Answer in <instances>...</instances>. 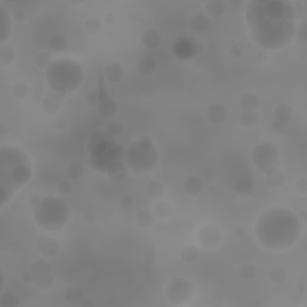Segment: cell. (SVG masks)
Wrapping results in <instances>:
<instances>
[{"label":"cell","mask_w":307,"mask_h":307,"mask_svg":"<svg viewBox=\"0 0 307 307\" xmlns=\"http://www.w3.org/2000/svg\"><path fill=\"white\" fill-rule=\"evenodd\" d=\"M84 298H86L84 290L82 289V288L76 287V285L67 288L66 292L64 293V300L71 306H79Z\"/></svg>","instance_id":"4316f807"},{"label":"cell","mask_w":307,"mask_h":307,"mask_svg":"<svg viewBox=\"0 0 307 307\" xmlns=\"http://www.w3.org/2000/svg\"><path fill=\"white\" fill-rule=\"evenodd\" d=\"M83 219H84V223L94 224L95 222H96V215H95V214L92 213V211H88V213H87L86 215H84Z\"/></svg>","instance_id":"680465c9"},{"label":"cell","mask_w":307,"mask_h":307,"mask_svg":"<svg viewBox=\"0 0 307 307\" xmlns=\"http://www.w3.org/2000/svg\"><path fill=\"white\" fill-rule=\"evenodd\" d=\"M261 106V100L256 92H243L239 99V108L241 110H257Z\"/></svg>","instance_id":"7402d4cb"},{"label":"cell","mask_w":307,"mask_h":307,"mask_svg":"<svg viewBox=\"0 0 307 307\" xmlns=\"http://www.w3.org/2000/svg\"><path fill=\"white\" fill-rule=\"evenodd\" d=\"M303 234V222L294 210L270 206L261 213L255 224L256 239L265 250L281 252L294 247Z\"/></svg>","instance_id":"7a4b0ae2"},{"label":"cell","mask_w":307,"mask_h":307,"mask_svg":"<svg viewBox=\"0 0 307 307\" xmlns=\"http://www.w3.org/2000/svg\"><path fill=\"white\" fill-rule=\"evenodd\" d=\"M84 78L83 66L72 58H58L46 70V81L51 89L66 96L81 88Z\"/></svg>","instance_id":"277c9868"},{"label":"cell","mask_w":307,"mask_h":307,"mask_svg":"<svg viewBox=\"0 0 307 307\" xmlns=\"http://www.w3.org/2000/svg\"><path fill=\"white\" fill-rule=\"evenodd\" d=\"M228 118V110L222 103H213L206 108V119L213 125H221Z\"/></svg>","instance_id":"5bb4252c"},{"label":"cell","mask_w":307,"mask_h":307,"mask_svg":"<svg viewBox=\"0 0 307 307\" xmlns=\"http://www.w3.org/2000/svg\"><path fill=\"white\" fill-rule=\"evenodd\" d=\"M16 59V51L10 44H0V65L9 66Z\"/></svg>","instance_id":"4dcf8cb0"},{"label":"cell","mask_w":307,"mask_h":307,"mask_svg":"<svg viewBox=\"0 0 307 307\" xmlns=\"http://www.w3.org/2000/svg\"><path fill=\"white\" fill-rule=\"evenodd\" d=\"M84 30L89 35H97L102 30V22L97 17H89L84 22Z\"/></svg>","instance_id":"60d3db41"},{"label":"cell","mask_w":307,"mask_h":307,"mask_svg":"<svg viewBox=\"0 0 307 307\" xmlns=\"http://www.w3.org/2000/svg\"><path fill=\"white\" fill-rule=\"evenodd\" d=\"M240 125L246 129L255 128L259 123V115L257 110H241L239 115Z\"/></svg>","instance_id":"83f0119b"},{"label":"cell","mask_w":307,"mask_h":307,"mask_svg":"<svg viewBox=\"0 0 307 307\" xmlns=\"http://www.w3.org/2000/svg\"><path fill=\"white\" fill-rule=\"evenodd\" d=\"M238 275L243 281H251L257 276V268L253 263H242L238 269Z\"/></svg>","instance_id":"d590c367"},{"label":"cell","mask_w":307,"mask_h":307,"mask_svg":"<svg viewBox=\"0 0 307 307\" xmlns=\"http://www.w3.org/2000/svg\"><path fill=\"white\" fill-rule=\"evenodd\" d=\"M125 67L119 62H110L103 68V77L110 83H119L125 78Z\"/></svg>","instance_id":"9a60e30c"},{"label":"cell","mask_w":307,"mask_h":307,"mask_svg":"<svg viewBox=\"0 0 307 307\" xmlns=\"http://www.w3.org/2000/svg\"><path fill=\"white\" fill-rule=\"evenodd\" d=\"M20 305V296L15 292L7 290L0 294V306L1 307H17Z\"/></svg>","instance_id":"74e56055"},{"label":"cell","mask_w":307,"mask_h":307,"mask_svg":"<svg viewBox=\"0 0 307 307\" xmlns=\"http://www.w3.org/2000/svg\"><path fill=\"white\" fill-rule=\"evenodd\" d=\"M145 193L153 199H157V198L162 197L163 193H165V186H163L162 182L153 180V181L148 182L147 186H145Z\"/></svg>","instance_id":"e575fe53"},{"label":"cell","mask_w":307,"mask_h":307,"mask_svg":"<svg viewBox=\"0 0 307 307\" xmlns=\"http://www.w3.org/2000/svg\"><path fill=\"white\" fill-rule=\"evenodd\" d=\"M106 97H107V92H105V90L102 88H95L90 90L88 92V95H87V101H88L89 105L97 107L99 103L101 102L103 99H106Z\"/></svg>","instance_id":"b9f144b4"},{"label":"cell","mask_w":307,"mask_h":307,"mask_svg":"<svg viewBox=\"0 0 307 307\" xmlns=\"http://www.w3.org/2000/svg\"><path fill=\"white\" fill-rule=\"evenodd\" d=\"M106 132H107L108 137L112 139H119L123 137L125 129H124L123 124L119 123V121H112V123L108 124L106 126Z\"/></svg>","instance_id":"ab89813d"},{"label":"cell","mask_w":307,"mask_h":307,"mask_svg":"<svg viewBox=\"0 0 307 307\" xmlns=\"http://www.w3.org/2000/svg\"><path fill=\"white\" fill-rule=\"evenodd\" d=\"M157 60L150 54H144L138 58L136 63V68L142 76L149 77L157 71Z\"/></svg>","instance_id":"e0dca14e"},{"label":"cell","mask_w":307,"mask_h":307,"mask_svg":"<svg viewBox=\"0 0 307 307\" xmlns=\"http://www.w3.org/2000/svg\"><path fill=\"white\" fill-rule=\"evenodd\" d=\"M13 18L12 15L2 5H0V44H5L12 34Z\"/></svg>","instance_id":"4fadbf2b"},{"label":"cell","mask_w":307,"mask_h":307,"mask_svg":"<svg viewBox=\"0 0 307 307\" xmlns=\"http://www.w3.org/2000/svg\"><path fill=\"white\" fill-rule=\"evenodd\" d=\"M29 270L33 271L34 274L38 276V275L46 274V272H52V264L49 262L48 258H44V257H40V258L35 259L33 263L29 266Z\"/></svg>","instance_id":"f1b7e54d"},{"label":"cell","mask_w":307,"mask_h":307,"mask_svg":"<svg viewBox=\"0 0 307 307\" xmlns=\"http://www.w3.org/2000/svg\"><path fill=\"white\" fill-rule=\"evenodd\" d=\"M200 252L196 246L193 245H186L181 248L180 251V258L185 263H196L199 259Z\"/></svg>","instance_id":"1f68e13d"},{"label":"cell","mask_w":307,"mask_h":307,"mask_svg":"<svg viewBox=\"0 0 307 307\" xmlns=\"http://www.w3.org/2000/svg\"><path fill=\"white\" fill-rule=\"evenodd\" d=\"M65 99H66V95L60 94V92L55 91V90L49 88L48 91H47L46 96L44 97V100H42V102H41L42 110H44L46 114H49V115L57 114V113L60 110V108H62Z\"/></svg>","instance_id":"7c38bea8"},{"label":"cell","mask_w":307,"mask_h":307,"mask_svg":"<svg viewBox=\"0 0 307 307\" xmlns=\"http://www.w3.org/2000/svg\"><path fill=\"white\" fill-rule=\"evenodd\" d=\"M31 176L33 163L28 153L15 144L0 145V208L9 204Z\"/></svg>","instance_id":"3957f363"},{"label":"cell","mask_w":307,"mask_h":307,"mask_svg":"<svg viewBox=\"0 0 307 307\" xmlns=\"http://www.w3.org/2000/svg\"><path fill=\"white\" fill-rule=\"evenodd\" d=\"M116 22V16L113 12H107L103 16V23L107 25H114Z\"/></svg>","instance_id":"9f6ffc18"},{"label":"cell","mask_w":307,"mask_h":307,"mask_svg":"<svg viewBox=\"0 0 307 307\" xmlns=\"http://www.w3.org/2000/svg\"><path fill=\"white\" fill-rule=\"evenodd\" d=\"M142 44L148 51H156L160 48L163 44V36L156 29H148L142 34L141 38Z\"/></svg>","instance_id":"2e32d148"},{"label":"cell","mask_w":307,"mask_h":307,"mask_svg":"<svg viewBox=\"0 0 307 307\" xmlns=\"http://www.w3.org/2000/svg\"><path fill=\"white\" fill-rule=\"evenodd\" d=\"M270 129H271V131L274 132V133L282 134V133H285V130H287V124L281 123V121L274 120L271 123V125H270Z\"/></svg>","instance_id":"f907efd6"},{"label":"cell","mask_w":307,"mask_h":307,"mask_svg":"<svg viewBox=\"0 0 307 307\" xmlns=\"http://www.w3.org/2000/svg\"><path fill=\"white\" fill-rule=\"evenodd\" d=\"M265 182L272 189H280L285 182V174L282 169L275 168L265 173Z\"/></svg>","instance_id":"d4e9b609"},{"label":"cell","mask_w":307,"mask_h":307,"mask_svg":"<svg viewBox=\"0 0 307 307\" xmlns=\"http://www.w3.org/2000/svg\"><path fill=\"white\" fill-rule=\"evenodd\" d=\"M165 295L172 305H186L193 300L195 283L186 277H176L167 285Z\"/></svg>","instance_id":"9c48e42d"},{"label":"cell","mask_w":307,"mask_h":307,"mask_svg":"<svg viewBox=\"0 0 307 307\" xmlns=\"http://www.w3.org/2000/svg\"><path fill=\"white\" fill-rule=\"evenodd\" d=\"M205 15L210 18H221L227 11V4L223 0H209L205 2Z\"/></svg>","instance_id":"603a6c76"},{"label":"cell","mask_w":307,"mask_h":307,"mask_svg":"<svg viewBox=\"0 0 307 307\" xmlns=\"http://www.w3.org/2000/svg\"><path fill=\"white\" fill-rule=\"evenodd\" d=\"M134 223L142 229H148L155 223V214L150 209H139L134 214Z\"/></svg>","instance_id":"ffe728a7"},{"label":"cell","mask_w":307,"mask_h":307,"mask_svg":"<svg viewBox=\"0 0 307 307\" xmlns=\"http://www.w3.org/2000/svg\"><path fill=\"white\" fill-rule=\"evenodd\" d=\"M95 306H96V303H95L91 298H87V296L83 299L81 305H79V307H95Z\"/></svg>","instance_id":"91938a15"},{"label":"cell","mask_w":307,"mask_h":307,"mask_svg":"<svg viewBox=\"0 0 307 307\" xmlns=\"http://www.w3.org/2000/svg\"><path fill=\"white\" fill-rule=\"evenodd\" d=\"M89 165L94 171L112 178L126 171L125 147L116 139L106 138L89 150Z\"/></svg>","instance_id":"5b68a950"},{"label":"cell","mask_w":307,"mask_h":307,"mask_svg":"<svg viewBox=\"0 0 307 307\" xmlns=\"http://www.w3.org/2000/svg\"><path fill=\"white\" fill-rule=\"evenodd\" d=\"M222 237H223L222 230L215 224H205L197 233L198 241L205 250L209 251L219 247V245L222 241Z\"/></svg>","instance_id":"30bf717a"},{"label":"cell","mask_w":307,"mask_h":307,"mask_svg":"<svg viewBox=\"0 0 307 307\" xmlns=\"http://www.w3.org/2000/svg\"><path fill=\"white\" fill-rule=\"evenodd\" d=\"M246 25L256 46L280 51L295 38L296 21L289 0H252L246 5Z\"/></svg>","instance_id":"6da1fadb"},{"label":"cell","mask_w":307,"mask_h":307,"mask_svg":"<svg viewBox=\"0 0 307 307\" xmlns=\"http://www.w3.org/2000/svg\"><path fill=\"white\" fill-rule=\"evenodd\" d=\"M190 26L196 34H205L211 28V20L208 15L198 12L193 15L190 20Z\"/></svg>","instance_id":"ac0fdd59"},{"label":"cell","mask_w":307,"mask_h":307,"mask_svg":"<svg viewBox=\"0 0 307 307\" xmlns=\"http://www.w3.org/2000/svg\"><path fill=\"white\" fill-rule=\"evenodd\" d=\"M182 189L186 195L191 196V197H196V196L200 195L203 191V181L199 176H189L182 184Z\"/></svg>","instance_id":"cb8c5ba5"},{"label":"cell","mask_w":307,"mask_h":307,"mask_svg":"<svg viewBox=\"0 0 307 307\" xmlns=\"http://www.w3.org/2000/svg\"><path fill=\"white\" fill-rule=\"evenodd\" d=\"M295 191L300 195H306L307 193V179L305 176H301V178L296 179L295 185H294Z\"/></svg>","instance_id":"681fc988"},{"label":"cell","mask_w":307,"mask_h":307,"mask_svg":"<svg viewBox=\"0 0 307 307\" xmlns=\"http://www.w3.org/2000/svg\"><path fill=\"white\" fill-rule=\"evenodd\" d=\"M160 161V154L154 143L148 138L131 142L125 148V163L134 174H149Z\"/></svg>","instance_id":"52a82bcc"},{"label":"cell","mask_w":307,"mask_h":307,"mask_svg":"<svg viewBox=\"0 0 307 307\" xmlns=\"http://www.w3.org/2000/svg\"><path fill=\"white\" fill-rule=\"evenodd\" d=\"M47 44H48V49L53 53H62L67 48V39L62 33L52 34Z\"/></svg>","instance_id":"484cf974"},{"label":"cell","mask_w":307,"mask_h":307,"mask_svg":"<svg viewBox=\"0 0 307 307\" xmlns=\"http://www.w3.org/2000/svg\"><path fill=\"white\" fill-rule=\"evenodd\" d=\"M42 198H40L38 195H34V196H31L30 197V199H29V205H30V208L31 209H34L35 208L36 205L39 204L40 203V200H41Z\"/></svg>","instance_id":"94428289"},{"label":"cell","mask_w":307,"mask_h":307,"mask_svg":"<svg viewBox=\"0 0 307 307\" xmlns=\"http://www.w3.org/2000/svg\"><path fill=\"white\" fill-rule=\"evenodd\" d=\"M34 63H35V66L39 68V70H44L49 67V65L52 64V54L48 51H41L39 52L38 54L34 58Z\"/></svg>","instance_id":"8d00e7d4"},{"label":"cell","mask_w":307,"mask_h":307,"mask_svg":"<svg viewBox=\"0 0 307 307\" xmlns=\"http://www.w3.org/2000/svg\"><path fill=\"white\" fill-rule=\"evenodd\" d=\"M71 5H82L84 1H68Z\"/></svg>","instance_id":"6125c7cd"},{"label":"cell","mask_w":307,"mask_h":307,"mask_svg":"<svg viewBox=\"0 0 307 307\" xmlns=\"http://www.w3.org/2000/svg\"><path fill=\"white\" fill-rule=\"evenodd\" d=\"M35 245L41 257H44V258H54L60 252V243L58 242V240H55L54 238L46 234V233L40 234L36 238Z\"/></svg>","instance_id":"8fae6325"},{"label":"cell","mask_w":307,"mask_h":307,"mask_svg":"<svg viewBox=\"0 0 307 307\" xmlns=\"http://www.w3.org/2000/svg\"><path fill=\"white\" fill-rule=\"evenodd\" d=\"M268 277L270 282L280 285V283H283L287 280V271L282 266H274V268L269 270Z\"/></svg>","instance_id":"f35d334b"},{"label":"cell","mask_w":307,"mask_h":307,"mask_svg":"<svg viewBox=\"0 0 307 307\" xmlns=\"http://www.w3.org/2000/svg\"><path fill=\"white\" fill-rule=\"evenodd\" d=\"M29 92H30V88L24 82H18L15 86L12 87L11 94L15 99L17 100H24L29 96Z\"/></svg>","instance_id":"7bdbcfd3"},{"label":"cell","mask_w":307,"mask_h":307,"mask_svg":"<svg viewBox=\"0 0 307 307\" xmlns=\"http://www.w3.org/2000/svg\"><path fill=\"white\" fill-rule=\"evenodd\" d=\"M153 211L154 214H155V216L165 219H168L169 216L172 215V213H173V206H172L171 203L166 202V200H158V202H156L155 204H154Z\"/></svg>","instance_id":"836d02e7"},{"label":"cell","mask_w":307,"mask_h":307,"mask_svg":"<svg viewBox=\"0 0 307 307\" xmlns=\"http://www.w3.org/2000/svg\"><path fill=\"white\" fill-rule=\"evenodd\" d=\"M253 189H255L253 182L250 179L246 178L237 180V182L234 185V191L240 197H248V196H251L253 192Z\"/></svg>","instance_id":"f546056e"},{"label":"cell","mask_w":307,"mask_h":307,"mask_svg":"<svg viewBox=\"0 0 307 307\" xmlns=\"http://www.w3.org/2000/svg\"><path fill=\"white\" fill-rule=\"evenodd\" d=\"M97 113L103 119H112L118 114L119 112V105L112 97L107 96L106 99H103L101 102L99 103V106L96 107Z\"/></svg>","instance_id":"d6986e66"},{"label":"cell","mask_w":307,"mask_h":307,"mask_svg":"<svg viewBox=\"0 0 307 307\" xmlns=\"http://www.w3.org/2000/svg\"><path fill=\"white\" fill-rule=\"evenodd\" d=\"M57 190L58 192L60 193V195L63 196H67V195H71L73 191V185L71 184L68 180H60L59 182H58V186H57Z\"/></svg>","instance_id":"c3c4849f"},{"label":"cell","mask_w":307,"mask_h":307,"mask_svg":"<svg viewBox=\"0 0 307 307\" xmlns=\"http://www.w3.org/2000/svg\"><path fill=\"white\" fill-rule=\"evenodd\" d=\"M106 138H110V137H108V134H107V132H106V130H97V131H95L94 133H92L91 138L89 139L87 150L89 152V150L91 149L94 145H96L97 143L103 141V139H106Z\"/></svg>","instance_id":"bcb514c9"},{"label":"cell","mask_w":307,"mask_h":307,"mask_svg":"<svg viewBox=\"0 0 307 307\" xmlns=\"http://www.w3.org/2000/svg\"><path fill=\"white\" fill-rule=\"evenodd\" d=\"M35 279H36V275L34 274L33 271L28 270V271L23 272L22 275V282L24 283L26 285H31L35 283Z\"/></svg>","instance_id":"f5cc1de1"},{"label":"cell","mask_w":307,"mask_h":307,"mask_svg":"<svg viewBox=\"0 0 307 307\" xmlns=\"http://www.w3.org/2000/svg\"><path fill=\"white\" fill-rule=\"evenodd\" d=\"M66 173L73 180L82 178L84 174V166L79 162H71L66 168Z\"/></svg>","instance_id":"ee69618b"},{"label":"cell","mask_w":307,"mask_h":307,"mask_svg":"<svg viewBox=\"0 0 307 307\" xmlns=\"http://www.w3.org/2000/svg\"><path fill=\"white\" fill-rule=\"evenodd\" d=\"M120 204L125 209L132 208L134 204V198L131 195H129V193H125V195H123L120 197Z\"/></svg>","instance_id":"816d5d0a"},{"label":"cell","mask_w":307,"mask_h":307,"mask_svg":"<svg viewBox=\"0 0 307 307\" xmlns=\"http://www.w3.org/2000/svg\"><path fill=\"white\" fill-rule=\"evenodd\" d=\"M67 128H68V121L66 118L60 116V118H58L57 120H55V129H57L58 131L65 132L66 130H67Z\"/></svg>","instance_id":"11a10c76"},{"label":"cell","mask_w":307,"mask_h":307,"mask_svg":"<svg viewBox=\"0 0 307 307\" xmlns=\"http://www.w3.org/2000/svg\"><path fill=\"white\" fill-rule=\"evenodd\" d=\"M295 36H298V39L300 41L306 42L307 41V22L305 20H301L298 23L295 28Z\"/></svg>","instance_id":"7dc6e473"},{"label":"cell","mask_w":307,"mask_h":307,"mask_svg":"<svg viewBox=\"0 0 307 307\" xmlns=\"http://www.w3.org/2000/svg\"><path fill=\"white\" fill-rule=\"evenodd\" d=\"M54 283H55L54 275H53L52 272H46V274H41L36 276L34 285H35L38 289L48 290L54 285Z\"/></svg>","instance_id":"d6a6232c"},{"label":"cell","mask_w":307,"mask_h":307,"mask_svg":"<svg viewBox=\"0 0 307 307\" xmlns=\"http://www.w3.org/2000/svg\"><path fill=\"white\" fill-rule=\"evenodd\" d=\"M251 158L259 171L264 174L275 168H280V150L274 143L263 142L257 144L251 152Z\"/></svg>","instance_id":"ba28073f"},{"label":"cell","mask_w":307,"mask_h":307,"mask_svg":"<svg viewBox=\"0 0 307 307\" xmlns=\"http://www.w3.org/2000/svg\"><path fill=\"white\" fill-rule=\"evenodd\" d=\"M292 4V9L293 13H294V18L295 21H299L300 22L301 20H304L306 15V5L305 2L301 1V0H295V1H290Z\"/></svg>","instance_id":"f6af8a7d"},{"label":"cell","mask_w":307,"mask_h":307,"mask_svg":"<svg viewBox=\"0 0 307 307\" xmlns=\"http://www.w3.org/2000/svg\"><path fill=\"white\" fill-rule=\"evenodd\" d=\"M33 218L40 229L47 233L59 232L70 222L71 209L64 198L49 195L33 209Z\"/></svg>","instance_id":"8992f818"},{"label":"cell","mask_w":307,"mask_h":307,"mask_svg":"<svg viewBox=\"0 0 307 307\" xmlns=\"http://www.w3.org/2000/svg\"><path fill=\"white\" fill-rule=\"evenodd\" d=\"M233 233H234V235L237 238L242 239V238H245L246 235H247V229H246L243 226H237L234 228V230H233Z\"/></svg>","instance_id":"6f0895ef"},{"label":"cell","mask_w":307,"mask_h":307,"mask_svg":"<svg viewBox=\"0 0 307 307\" xmlns=\"http://www.w3.org/2000/svg\"><path fill=\"white\" fill-rule=\"evenodd\" d=\"M272 114H274L275 120L288 124L292 121L293 116H294V110H293V107L290 105L282 102L279 103V105L274 108Z\"/></svg>","instance_id":"44dd1931"},{"label":"cell","mask_w":307,"mask_h":307,"mask_svg":"<svg viewBox=\"0 0 307 307\" xmlns=\"http://www.w3.org/2000/svg\"><path fill=\"white\" fill-rule=\"evenodd\" d=\"M12 18H13V21H16V22H21V23L24 22V21L26 20L25 10L16 9L12 13Z\"/></svg>","instance_id":"db71d44e"}]
</instances>
